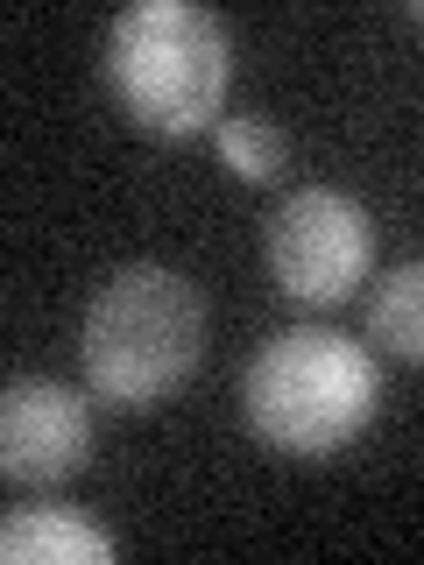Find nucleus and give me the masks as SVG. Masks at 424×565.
Here are the masks:
<instances>
[{
	"mask_svg": "<svg viewBox=\"0 0 424 565\" xmlns=\"http://www.w3.org/2000/svg\"><path fill=\"white\" fill-rule=\"evenodd\" d=\"M205 353V297L163 262H128L99 282L78 318V367L85 388L120 411H156L191 382Z\"/></svg>",
	"mask_w": 424,
	"mask_h": 565,
	"instance_id": "f257e3e1",
	"label": "nucleus"
},
{
	"mask_svg": "<svg viewBox=\"0 0 424 565\" xmlns=\"http://www.w3.org/2000/svg\"><path fill=\"white\" fill-rule=\"evenodd\" d=\"M382 403V367L361 340L332 326H290L247 361L241 375V411L269 452L290 459H326L347 438L368 431Z\"/></svg>",
	"mask_w": 424,
	"mask_h": 565,
	"instance_id": "f03ea898",
	"label": "nucleus"
},
{
	"mask_svg": "<svg viewBox=\"0 0 424 565\" xmlns=\"http://www.w3.org/2000/svg\"><path fill=\"white\" fill-rule=\"evenodd\" d=\"M226 71H234V50H226L220 14L191 8V0H135L106 29V78L128 120H141L149 135L212 128L226 99Z\"/></svg>",
	"mask_w": 424,
	"mask_h": 565,
	"instance_id": "7ed1b4c3",
	"label": "nucleus"
},
{
	"mask_svg": "<svg viewBox=\"0 0 424 565\" xmlns=\"http://www.w3.org/2000/svg\"><path fill=\"white\" fill-rule=\"evenodd\" d=\"M375 262V220L332 184H305L269 212V276L290 305H347Z\"/></svg>",
	"mask_w": 424,
	"mask_h": 565,
	"instance_id": "20e7f679",
	"label": "nucleus"
},
{
	"mask_svg": "<svg viewBox=\"0 0 424 565\" xmlns=\"http://www.w3.org/2000/svg\"><path fill=\"white\" fill-rule=\"evenodd\" d=\"M93 459V411L64 382H8L0 396V473L29 488L71 481Z\"/></svg>",
	"mask_w": 424,
	"mask_h": 565,
	"instance_id": "39448f33",
	"label": "nucleus"
},
{
	"mask_svg": "<svg viewBox=\"0 0 424 565\" xmlns=\"http://www.w3.org/2000/svg\"><path fill=\"white\" fill-rule=\"evenodd\" d=\"M8 565H114V537L85 523L78 509H8L0 523Z\"/></svg>",
	"mask_w": 424,
	"mask_h": 565,
	"instance_id": "423d86ee",
	"label": "nucleus"
},
{
	"mask_svg": "<svg viewBox=\"0 0 424 565\" xmlns=\"http://www.w3.org/2000/svg\"><path fill=\"white\" fill-rule=\"evenodd\" d=\"M368 332L396 353V361H424V262H403L375 282L368 297Z\"/></svg>",
	"mask_w": 424,
	"mask_h": 565,
	"instance_id": "0eeeda50",
	"label": "nucleus"
},
{
	"mask_svg": "<svg viewBox=\"0 0 424 565\" xmlns=\"http://www.w3.org/2000/svg\"><path fill=\"white\" fill-rule=\"evenodd\" d=\"M212 149H220V163L241 177V184H276L283 177V135L269 128V120L255 114H234L212 128Z\"/></svg>",
	"mask_w": 424,
	"mask_h": 565,
	"instance_id": "6e6552de",
	"label": "nucleus"
}]
</instances>
